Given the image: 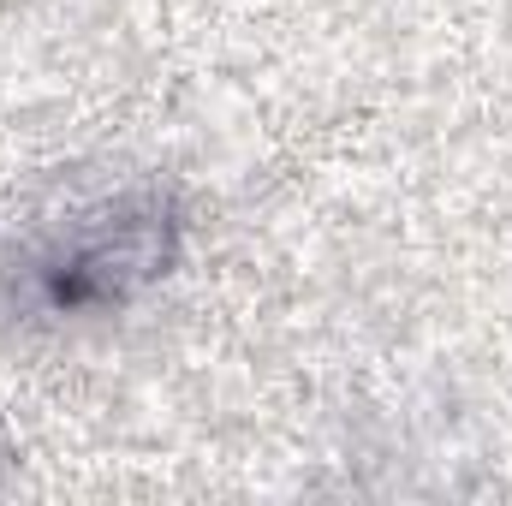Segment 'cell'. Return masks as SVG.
<instances>
[{
    "label": "cell",
    "mask_w": 512,
    "mask_h": 506,
    "mask_svg": "<svg viewBox=\"0 0 512 506\" xmlns=\"http://www.w3.org/2000/svg\"><path fill=\"white\" fill-rule=\"evenodd\" d=\"M167 262H173V221L161 209H137L72 239L42 268V292L54 310H108L143 292L155 274H167Z\"/></svg>",
    "instance_id": "6da1fadb"
}]
</instances>
